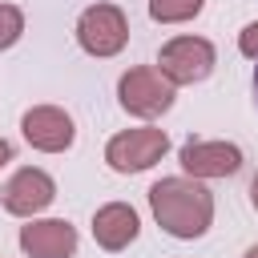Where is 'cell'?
Here are the masks:
<instances>
[{
	"instance_id": "15",
	"label": "cell",
	"mask_w": 258,
	"mask_h": 258,
	"mask_svg": "<svg viewBox=\"0 0 258 258\" xmlns=\"http://www.w3.org/2000/svg\"><path fill=\"white\" fill-rule=\"evenodd\" d=\"M250 206L258 210V173H254V181H250Z\"/></svg>"
},
{
	"instance_id": "14",
	"label": "cell",
	"mask_w": 258,
	"mask_h": 258,
	"mask_svg": "<svg viewBox=\"0 0 258 258\" xmlns=\"http://www.w3.org/2000/svg\"><path fill=\"white\" fill-rule=\"evenodd\" d=\"M8 161H12V145H8V141H4V137H0V169H4V165H8Z\"/></svg>"
},
{
	"instance_id": "12",
	"label": "cell",
	"mask_w": 258,
	"mask_h": 258,
	"mask_svg": "<svg viewBox=\"0 0 258 258\" xmlns=\"http://www.w3.org/2000/svg\"><path fill=\"white\" fill-rule=\"evenodd\" d=\"M24 36V12L16 4H0V52Z\"/></svg>"
},
{
	"instance_id": "6",
	"label": "cell",
	"mask_w": 258,
	"mask_h": 258,
	"mask_svg": "<svg viewBox=\"0 0 258 258\" xmlns=\"http://www.w3.org/2000/svg\"><path fill=\"white\" fill-rule=\"evenodd\" d=\"M20 133L40 153H64L73 145V137H77V125L60 105H32L20 117Z\"/></svg>"
},
{
	"instance_id": "10",
	"label": "cell",
	"mask_w": 258,
	"mask_h": 258,
	"mask_svg": "<svg viewBox=\"0 0 258 258\" xmlns=\"http://www.w3.org/2000/svg\"><path fill=\"white\" fill-rule=\"evenodd\" d=\"M137 234H141V218H137V210L129 202H109V206H101L93 214V238H97L101 250H113L117 254Z\"/></svg>"
},
{
	"instance_id": "17",
	"label": "cell",
	"mask_w": 258,
	"mask_h": 258,
	"mask_svg": "<svg viewBox=\"0 0 258 258\" xmlns=\"http://www.w3.org/2000/svg\"><path fill=\"white\" fill-rule=\"evenodd\" d=\"M254 93H258V69H254Z\"/></svg>"
},
{
	"instance_id": "13",
	"label": "cell",
	"mask_w": 258,
	"mask_h": 258,
	"mask_svg": "<svg viewBox=\"0 0 258 258\" xmlns=\"http://www.w3.org/2000/svg\"><path fill=\"white\" fill-rule=\"evenodd\" d=\"M238 48H242L246 56H254V60H258V20H254V24H246V28L238 32Z\"/></svg>"
},
{
	"instance_id": "2",
	"label": "cell",
	"mask_w": 258,
	"mask_h": 258,
	"mask_svg": "<svg viewBox=\"0 0 258 258\" xmlns=\"http://www.w3.org/2000/svg\"><path fill=\"white\" fill-rule=\"evenodd\" d=\"M173 89H177V85H173L161 69L137 64V69H129V73L117 81V101H121V109H125L129 117L153 121V117H161V113L173 105Z\"/></svg>"
},
{
	"instance_id": "4",
	"label": "cell",
	"mask_w": 258,
	"mask_h": 258,
	"mask_svg": "<svg viewBox=\"0 0 258 258\" xmlns=\"http://www.w3.org/2000/svg\"><path fill=\"white\" fill-rule=\"evenodd\" d=\"M169 149V137L165 129H153V125H141V129H121L117 137H109L105 145V161L109 169L117 173H141L149 165H157Z\"/></svg>"
},
{
	"instance_id": "7",
	"label": "cell",
	"mask_w": 258,
	"mask_h": 258,
	"mask_svg": "<svg viewBox=\"0 0 258 258\" xmlns=\"http://www.w3.org/2000/svg\"><path fill=\"white\" fill-rule=\"evenodd\" d=\"M52 198H56V181L36 165L16 169L4 185V210L16 214V218H36L40 210L52 206Z\"/></svg>"
},
{
	"instance_id": "3",
	"label": "cell",
	"mask_w": 258,
	"mask_h": 258,
	"mask_svg": "<svg viewBox=\"0 0 258 258\" xmlns=\"http://www.w3.org/2000/svg\"><path fill=\"white\" fill-rule=\"evenodd\" d=\"M77 44L89 56H117L129 44V20H125V12L117 4H109V0L89 4L77 16Z\"/></svg>"
},
{
	"instance_id": "8",
	"label": "cell",
	"mask_w": 258,
	"mask_h": 258,
	"mask_svg": "<svg viewBox=\"0 0 258 258\" xmlns=\"http://www.w3.org/2000/svg\"><path fill=\"white\" fill-rule=\"evenodd\" d=\"M181 169L198 181L206 177H230L242 169V149L234 141H185L181 145Z\"/></svg>"
},
{
	"instance_id": "11",
	"label": "cell",
	"mask_w": 258,
	"mask_h": 258,
	"mask_svg": "<svg viewBox=\"0 0 258 258\" xmlns=\"http://www.w3.org/2000/svg\"><path fill=\"white\" fill-rule=\"evenodd\" d=\"M206 8V0H149V16L157 24H185Z\"/></svg>"
},
{
	"instance_id": "9",
	"label": "cell",
	"mask_w": 258,
	"mask_h": 258,
	"mask_svg": "<svg viewBox=\"0 0 258 258\" xmlns=\"http://www.w3.org/2000/svg\"><path fill=\"white\" fill-rule=\"evenodd\" d=\"M20 250L28 258H73L77 254V230L64 218H40L20 226Z\"/></svg>"
},
{
	"instance_id": "5",
	"label": "cell",
	"mask_w": 258,
	"mask_h": 258,
	"mask_svg": "<svg viewBox=\"0 0 258 258\" xmlns=\"http://www.w3.org/2000/svg\"><path fill=\"white\" fill-rule=\"evenodd\" d=\"M157 69L173 85H198L214 73V44L206 36H173L157 52Z\"/></svg>"
},
{
	"instance_id": "1",
	"label": "cell",
	"mask_w": 258,
	"mask_h": 258,
	"mask_svg": "<svg viewBox=\"0 0 258 258\" xmlns=\"http://www.w3.org/2000/svg\"><path fill=\"white\" fill-rule=\"evenodd\" d=\"M149 210L157 226L181 242L202 238L214 226V194L198 177H161L149 185Z\"/></svg>"
},
{
	"instance_id": "16",
	"label": "cell",
	"mask_w": 258,
	"mask_h": 258,
	"mask_svg": "<svg viewBox=\"0 0 258 258\" xmlns=\"http://www.w3.org/2000/svg\"><path fill=\"white\" fill-rule=\"evenodd\" d=\"M242 258H258V242H254V246H250V250H246Z\"/></svg>"
}]
</instances>
